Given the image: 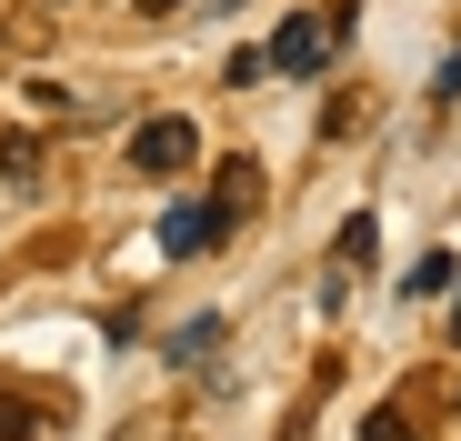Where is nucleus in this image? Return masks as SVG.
I'll return each mask as SVG.
<instances>
[{
    "label": "nucleus",
    "instance_id": "1a4fd4ad",
    "mask_svg": "<svg viewBox=\"0 0 461 441\" xmlns=\"http://www.w3.org/2000/svg\"><path fill=\"white\" fill-rule=\"evenodd\" d=\"M230 91H251V81H271V50H230V70H221Z\"/></svg>",
    "mask_w": 461,
    "mask_h": 441
},
{
    "label": "nucleus",
    "instance_id": "20e7f679",
    "mask_svg": "<svg viewBox=\"0 0 461 441\" xmlns=\"http://www.w3.org/2000/svg\"><path fill=\"white\" fill-rule=\"evenodd\" d=\"M50 431V411L31 401V392H11V382H0V441H41Z\"/></svg>",
    "mask_w": 461,
    "mask_h": 441
},
{
    "label": "nucleus",
    "instance_id": "6e6552de",
    "mask_svg": "<svg viewBox=\"0 0 461 441\" xmlns=\"http://www.w3.org/2000/svg\"><path fill=\"white\" fill-rule=\"evenodd\" d=\"M0 171H11V181L31 191V181H41V140H0Z\"/></svg>",
    "mask_w": 461,
    "mask_h": 441
},
{
    "label": "nucleus",
    "instance_id": "f8f14e48",
    "mask_svg": "<svg viewBox=\"0 0 461 441\" xmlns=\"http://www.w3.org/2000/svg\"><path fill=\"white\" fill-rule=\"evenodd\" d=\"M451 341H461V302H451Z\"/></svg>",
    "mask_w": 461,
    "mask_h": 441
},
{
    "label": "nucleus",
    "instance_id": "9b49d317",
    "mask_svg": "<svg viewBox=\"0 0 461 441\" xmlns=\"http://www.w3.org/2000/svg\"><path fill=\"white\" fill-rule=\"evenodd\" d=\"M281 441H312V401H291V421H281Z\"/></svg>",
    "mask_w": 461,
    "mask_h": 441
},
{
    "label": "nucleus",
    "instance_id": "39448f33",
    "mask_svg": "<svg viewBox=\"0 0 461 441\" xmlns=\"http://www.w3.org/2000/svg\"><path fill=\"white\" fill-rule=\"evenodd\" d=\"M211 201H221V211H230V220H241V211H251V201H261V171H251V161H230V171H221V191H211Z\"/></svg>",
    "mask_w": 461,
    "mask_h": 441
},
{
    "label": "nucleus",
    "instance_id": "0eeeda50",
    "mask_svg": "<svg viewBox=\"0 0 461 441\" xmlns=\"http://www.w3.org/2000/svg\"><path fill=\"white\" fill-rule=\"evenodd\" d=\"M371 251H381V231H371V211H351V220H341V261H351V271H361V261H371Z\"/></svg>",
    "mask_w": 461,
    "mask_h": 441
},
{
    "label": "nucleus",
    "instance_id": "f03ea898",
    "mask_svg": "<svg viewBox=\"0 0 461 441\" xmlns=\"http://www.w3.org/2000/svg\"><path fill=\"white\" fill-rule=\"evenodd\" d=\"M221 231H230V211H221V201H171L150 241H161L171 261H201V251H221Z\"/></svg>",
    "mask_w": 461,
    "mask_h": 441
},
{
    "label": "nucleus",
    "instance_id": "7ed1b4c3",
    "mask_svg": "<svg viewBox=\"0 0 461 441\" xmlns=\"http://www.w3.org/2000/svg\"><path fill=\"white\" fill-rule=\"evenodd\" d=\"M261 50H271V70H291V81H312V70L331 60V31H321V21H281V31L261 40Z\"/></svg>",
    "mask_w": 461,
    "mask_h": 441
},
{
    "label": "nucleus",
    "instance_id": "9d476101",
    "mask_svg": "<svg viewBox=\"0 0 461 441\" xmlns=\"http://www.w3.org/2000/svg\"><path fill=\"white\" fill-rule=\"evenodd\" d=\"M361 441H411V431H402V411H371V421H361Z\"/></svg>",
    "mask_w": 461,
    "mask_h": 441
},
{
    "label": "nucleus",
    "instance_id": "f257e3e1",
    "mask_svg": "<svg viewBox=\"0 0 461 441\" xmlns=\"http://www.w3.org/2000/svg\"><path fill=\"white\" fill-rule=\"evenodd\" d=\"M191 161H201V130H191L181 111H161V121H140V130H131V171L171 181V171H191Z\"/></svg>",
    "mask_w": 461,
    "mask_h": 441
},
{
    "label": "nucleus",
    "instance_id": "423d86ee",
    "mask_svg": "<svg viewBox=\"0 0 461 441\" xmlns=\"http://www.w3.org/2000/svg\"><path fill=\"white\" fill-rule=\"evenodd\" d=\"M211 351H221V311H201V321L171 341V361H211Z\"/></svg>",
    "mask_w": 461,
    "mask_h": 441
}]
</instances>
